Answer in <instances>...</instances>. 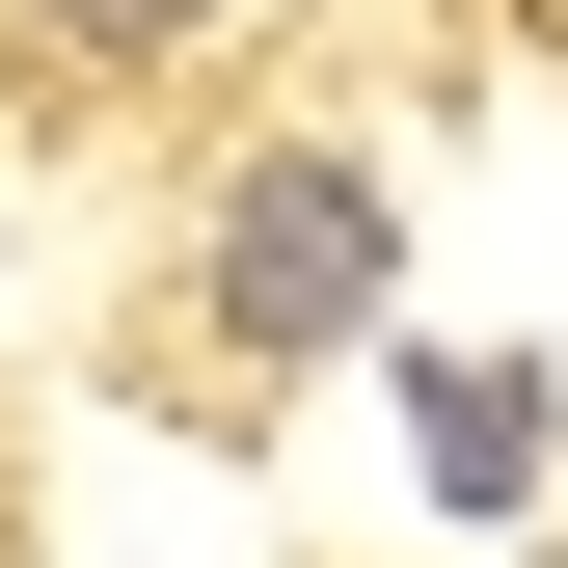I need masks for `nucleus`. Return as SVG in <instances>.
Masks as SVG:
<instances>
[{
    "mask_svg": "<svg viewBox=\"0 0 568 568\" xmlns=\"http://www.w3.org/2000/svg\"><path fill=\"white\" fill-rule=\"evenodd\" d=\"M379 271H406V217H379V163H325V135L217 190V352H244V379H271V352H352Z\"/></svg>",
    "mask_w": 568,
    "mask_h": 568,
    "instance_id": "nucleus-1",
    "label": "nucleus"
},
{
    "mask_svg": "<svg viewBox=\"0 0 568 568\" xmlns=\"http://www.w3.org/2000/svg\"><path fill=\"white\" fill-rule=\"evenodd\" d=\"M406 406H434V487H460V515H515V487H541V379H515V352H434Z\"/></svg>",
    "mask_w": 568,
    "mask_h": 568,
    "instance_id": "nucleus-2",
    "label": "nucleus"
},
{
    "mask_svg": "<svg viewBox=\"0 0 568 568\" xmlns=\"http://www.w3.org/2000/svg\"><path fill=\"white\" fill-rule=\"evenodd\" d=\"M28 28H54V54H190L217 0H28Z\"/></svg>",
    "mask_w": 568,
    "mask_h": 568,
    "instance_id": "nucleus-3",
    "label": "nucleus"
}]
</instances>
